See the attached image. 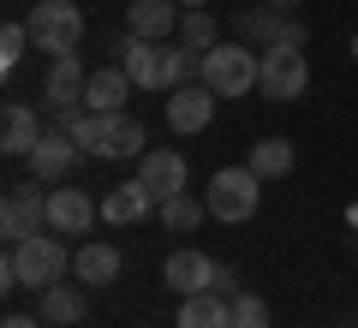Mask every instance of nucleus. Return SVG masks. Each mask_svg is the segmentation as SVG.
Segmentation results:
<instances>
[{"label":"nucleus","mask_w":358,"mask_h":328,"mask_svg":"<svg viewBox=\"0 0 358 328\" xmlns=\"http://www.w3.org/2000/svg\"><path fill=\"white\" fill-rule=\"evenodd\" d=\"M167 287L185 299V292H215V280H221V263L215 257H203V251H173L167 257Z\"/></svg>","instance_id":"obj_11"},{"label":"nucleus","mask_w":358,"mask_h":328,"mask_svg":"<svg viewBox=\"0 0 358 328\" xmlns=\"http://www.w3.org/2000/svg\"><path fill=\"white\" fill-rule=\"evenodd\" d=\"M293 162H299L293 138H263V143H251V162H245V167H251L257 179H287Z\"/></svg>","instance_id":"obj_21"},{"label":"nucleus","mask_w":358,"mask_h":328,"mask_svg":"<svg viewBox=\"0 0 358 328\" xmlns=\"http://www.w3.org/2000/svg\"><path fill=\"white\" fill-rule=\"evenodd\" d=\"M126 30L143 36V42H162V36L179 30V6H173V0H131V6H126Z\"/></svg>","instance_id":"obj_18"},{"label":"nucleus","mask_w":358,"mask_h":328,"mask_svg":"<svg viewBox=\"0 0 358 328\" xmlns=\"http://www.w3.org/2000/svg\"><path fill=\"white\" fill-rule=\"evenodd\" d=\"M84 84H90V72L78 66V54H54L48 78H42V108H78Z\"/></svg>","instance_id":"obj_12"},{"label":"nucleus","mask_w":358,"mask_h":328,"mask_svg":"<svg viewBox=\"0 0 358 328\" xmlns=\"http://www.w3.org/2000/svg\"><path fill=\"white\" fill-rule=\"evenodd\" d=\"M268 6H281V13H293V6H299V0H268Z\"/></svg>","instance_id":"obj_29"},{"label":"nucleus","mask_w":358,"mask_h":328,"mask_svg":"<svg viewBox=\"0 0 358 328\" xmlns=\"http://www.w3.org/2000/svg\"><path fill=\"white\" fill-rule=\"evenodd\" d=\"M24 24H30V42H36L42 54H78V42H84L78 0H36Z\"/></svg>","instance_id":"obj_3"},{"label":"nucleus","mask_w":358,"mask_h":328,"mask_svg":"<svg viewBox=\"0 0 358 328\" xmlns=\"http://www.w3.org/2000/svg\"><path fill=\"white\" fill-rule=\"evenodd\" d=\"M179 328H233L227 292H185L179 299Z\"/></svg>","instance_id":"obj_20"},{"label":"nucleus","mask_w":358,"mask_h":328,"mask_svg":"<svg viewBox=\"0 0 358 328\" xmlns=\"http://www.w3.org/2000/svg\"><path fill=\"white\" fill-rule=\"evenodd\" d=\"M268 101H299L310 90V60L305 48H263V78H257Z\"/></svg>","instance_id":"obj_5"},{"label":"nucleus","mask_w":358,"mask_h":328,"mask_svg":"<svg viewBox=\"0 0 358 328\" xmlns=\"http://www.w3.org/2000/svg\"><path fill=\"white\" fill-rule=\"evenodd\" d=\"M179 42H185V48H197V54L221 48V24H215V13H209V6L185 13V18H179Z\"/></svg>","instance_id":"obj_23"},{"label":"nucleus","mask_w":358,"mask_h":328,"mask_svg":"<svg viewBox=\"0 0 358 328\" xmlns=\"http://www.w3.org/2000/svg\"><path fill=\"white\" fill-rule=\"evenodd\" d=\"M120 66H126V78L138 90H155V96H162V48H155V42H143V36L126 30V42H120Z\"/></svg>","instance_id":"obj_19"},{"label":"nucleus","mask_w":358,"mask_h":328,"mask_svg":"<svg viewBox=\"0 0 358 328\" xmlns=\"http://www.w3.org/2000/svg\"><path fill=\"white\" fill-rule=\"evenodd\" d=\"M120 269H126V263H120V251H114L108 239H84V245L72 251V275L84 280V287H114Z\"/></svg>","instance_id":"obj_14"},{"label":"nucleus","mask_w":358,"mask_h":328,"mask_svg":"<svg viewBox=\"0 0 358 328\" xmlns=\"http://www.w3.org/2000/svg\"><path fill=\"white\" fill-rule=\"evenodd\" d=\"M281 30H287V13H281V6H251V13H239V36L257 42V48H275Z\"/></svg>","instance_id":"obj_22"},{"label":"nucleus","mask_w":358,"mask_h":328,"mask_svg":"<svg viewBox=\"0 0 358 328\" xmlns=\"http://www.w3.org/2000/svg\"><path fill=\"white\" fill-rule=\"evenodd\" d=\"M42 227H48V191H36V179L30 185H13L6 203H0V233H6V245H24Z\"/></svg>","instance_id":"obj_6"},{"label":"nucleus","mask_w":358,"mask_h":328,"mask_svg":"<svg viewBox=\"0 0 358 328\" xmlns=\"http://www.w3.org/2000/svg\"><path fill=\"white\" fill-rule=\"evenodd\" d=\"M96 215H102V203H90L78 185H54L48 191V233H60V239H90Z\"/></svg>","instance_id":"obj_7"},{"label":"nucleus","mask_w":358,"mask_h":328,"mask_svg":"<svg viewBox=\"0 0 358 328\" xmlns=\"http://www.w3.org/2000/svg\"><path fill=\"white\" fill-rule=\"evenodd\" d=\"M233 328H268V304L257 292H233Z\"/></svg>","instance_id":"obj_25"},{"label":"nucleus","mask_w":358,"mask_h":328,"mask_svg":"<svg viewBox=\"0 0 358 328\" xmlns=\"http://www.w3.org/2000/svg\"><path fill=\"white\" fill-rule=\"evenodd\" d=\"M138 179L155 191V203H167V197L185 191L192 167H185V155H179V150H150V155H138Z\"/></svg>","instance_id":"obj_10"},{"label":"nucleus","mask_w":358,"mask_h":328,"mask_svg":"<svg viewBox=\"0 0 358 328\" xmlns=\"http://www.w3.org/2000/svg\"><path fill=\"white\" fill-rule=\"evenodd\" d=\"M42 131L48 126H36V108L30 101H6V114H0V150L6 155H30L42 143Z\"/></svg>","instance_id":"obj_17"},{"label":"nucleus","mask_w":358,"mask_h":328,"mask_svg":"<svg viewBox=\"0 0 358 328\" xmlns=\"http://www.w3.org/2000/svg\"><path fill=\"white\" fill-rule=\"evenodd\" d=\"M24 162H30V173H36V179H48V185H66V173H72V162H78L72 131H66V126H48V131H42V143L24 155Z\"/></svg>","instance_id":"obj_9"},{"label":"nucleus","mask_w":358,"mask_h":328,"mask_svg":"<svg viewBox=\"0 0 358 328\" xmlns=\"http://www.w3.org/2000/svg\"><path fill=\"white\" fill-rule=\"evenodd\" d=\"M84 299H90L84 280H78V287H60V280H54V287L36 292V316L48 328H72V322H84Z\"/></svg>","instance_id":"obj_16"},{"label":"nucleus","mask_w":358,"mask_h":328,"mask_svg":"<svg viewBox=\"0 0 358 328\" xmlns=\"http://www.w3.org/2000/svg\"><path fill=\"white\" fill-rule=\"evenodd\" d=\"M352 60H358V30H352Z\"/></svg>","instance_id":"obj_30"},{"label":"nucleus","mask_w":358,"mask_h":328,"mask_svg":"<svg viewBox=\"0 0 358 328\" xmlns=\"http://www.w3.org/2000/svg\"><path fill=\"white\" fill-rule=\"evenodd\" d=\"M150 209H162V203H155V191L143 185V179H126V185H114L102 197V221H114V227H131V221H143Z\"/></svg>","instance_id":"obj_15"},{"label":"nucleus","mask_w":358,"mask_h":328,"mask_svg":"<svg viewBox=\"0 0 358 328\" xmlns=\"http://www.w3.org/2000/svg\"><path fill=\"white\" fill-rule=\"evenodd\" d=\"M0 328H48V322H42V316H18V311H13V316H6Z\"/></svg>","instance_id":"obj_27"},{"label":"nucleus","mask_w":358,"mask_h":328,"mask_svg":"<svg viewBox=\"0 0 358 328\" xmlns=\"http://www.w3.org/2000/svg\"><path fill=\"white\" fill-rule=\"evenodd\" d=\"M215 90L203 84V78H197V84H179L173 96H167V126L179 131V138H192V131H203L209 120H215Z\"/></svg>","instance_id":"obj_8"},{"label":"nucleus","mask_w":358,"mask_h":328,"mask_svg":"<svg viewBox=\"0 0 358 328\" xmlns=\"http://www.w3.org/2000/svg\"><path fill=\"white\" fill-rule=\"evenodd\" d=\"M173 6H185V13H197V6H209V0H173Z\"/></svg>","instance_id":"obj_28"},{"label":"nucleus","mask_w":358,"mask_h":328,"mask_svg":"<svg viewBox=\"0 0 358 328\" xmlns=\"http://www.w3.org/2000/svg\"><path fill=\"white\" fill-rule=\"evenodd\" d=\"M155 215H162V221H167L173 233H192V227H203L209 203H203V197H192V191H179V197H167V203H162Z\"/></svg>","instance_id":"obj_24"},{"label":"nucleus","mask_w":358,"mask_h":328,"mask_svg":"<svg viewBox=\"0 0 358 328\" xmlns=\"http://www.w3.org/2000/svg\"><path fill=\"white\" fill-rule=\"evenodd\" d=\"M131 78H126V66H102V72H90V84H84V108L90 114H126V101H131Z\"/></svg>","instance_id":"obj_13"},{"label":"nucleus","mask_w":358,"mask_h":328,"mask_svg":"<svg viewBox=\"0 0 358 328\" xmlns=\"http://www.w3.org/2000/svg\"><path fill=\"white\" fill-rule=\"evenodd\" d=\"M66 269H72V251L60 245V233H30L24 245H13L6 251V263H0V292H18V287H54V280H66Z\"/></svg>","instance_id":"obj_1"},{"label":"nucleus","mask_w":358,"mask_h":328,"mask_svg":"<svg viewBox=\"0 0 358 328\" xmlns=\"http://www.w3.org/2000/svg\"><path fill=\"white\" fill-rule=\"evenodd\" d=\"M257 78H263V54L251 42H221V48L203 54V84L215 96H251Z\"/></svg>","instance_id":"obj_2"},{"label":"nucleus","mask_w":358,"mask_h":328,"mask_svg":"<svg viewBox=\"0 0 358 328\" xmlns=\"http://www.w3.org/2000/svg\"><path fill=\"white\" fill-rule=\"evenodd\" d=\"M203 203H209V215H215V221L239 227V221H251V215H257V203H263V179H257L251 167H221V173L209 179Z\"/></svg>","instance_id":"obj_4"},{"label":"nucleus","mask_w":358,"mask_h":328,"mask_svg":"<svg viewBox=\"0 0 358 328\" xmlns=\"http://www.w3.org/2000/svg\"><path fill=\"white\" fill-rule=\"evenodd\" d=\"M24 48H36V42H30V24H6L0 30V66H6V72L24 60Z\"/></svg>","instance_id":"obj_26"}]
</instances>
